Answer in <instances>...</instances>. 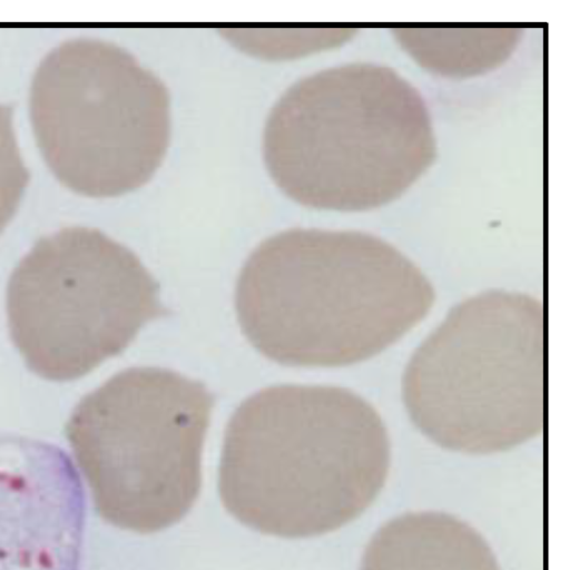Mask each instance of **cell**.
Segmentation results:
<instances>
[{
  "mask_svg": "<svg viewBox=\"0 0 569 570\" xmlns=\"http://www.w3.org/2000/svg\"><path fill=\"white\" fill-rule=\"evenodd\" d=\"M361 570H499L481 534L442 512H410L381 527L364 551Z\"/></svg>",
  "mask_w": 569,
  "mask_h": 570,
  "instance_id": "obj_9",
  "label": "cell"
},
{
  "mask_svg": "<svg viewBox=\"0 0 569 570\" xmlns=\"http://www.w3.org/2000/svg\"><path fill=\"white\" fill-rule=\"evenodd\" d=\"M390 462L380 414L354 392L274 385L248 396L230 416L218 492L242 524L279 538H310L365 511Z\"/></svg>",
  "mask_w": 569,
  "mask_h": 570,
  "instance_id": "obj_2",
  "label": "cell"
},
{
  "mask_svg": "<svg viewBox=\"0 0 569 570\" xmlns=\"http://www.w3.org/2000/svg\"><path fill=\"white\" fill-rule=\"evenodd\" d=\"M6 309L28 368L55 382L86 375L169 314L158 283L129 248L79 226L40 238L21 258Z\"/></svg>",
  "mask_w": 569,
  "mask_h": 570,
  "instance_id": "obj_7",
  "label": "cell"
},
{
  "mask_svg": "<svg viewBox=\"0 0 569 570\" xmlns=\"http://www.w3.org/2000/svg\"><path fill=\"white\" fill-rule=\"evenodd\" d=\"M406 411L435 444L512 449L546 423V315L540 299L488 291L462 301L422 342L402 382Z\"/></svg>",
  "mask_w": 569,
  "mask_h": 570,
  "instance_id": "obj_4",
  "label": "cell"
},
{
  "mask_svg": "<svg viewBox=\"0 0 569 570\" xmlns=\"http://www.w3.org/2000/svg\"><path fill=\"white\" fill-rule=\"evenodd\" d=\"M263 149L286 196L340 212L399 198L436 150L419 91L392 68L367 62L332 67L293 85L268 116Z\"/></svg>",
  "mask_w": 569,
  "mask_h": 570,
  "instance_id": "obj_3",
  "label": "cell"
},
{
  "mask_svg": "<svg viewBox=\"0 0 569 570\" xmlns=\"http://www.w3.org/2000/svg\"><path fill=\"white\" fill-rule=\"evenodd\" d=\"M434 289L387 242L361 232L293 228L262 242L241 268V330L286 366L337 367L398 342L430 312Z\"/></svg>",
  "mask_w": 569,
  "mask_h": 570,
  "instance_id": "obj_1",
  "label": "cell"
},
{
  "mask_svg": "<svg viewBox=\"0 0 569 570\" xmlns=\"http://www.w3.org/2000/svg\"><path fill=\"white\" fill-rule=\"evenodd\" d=\"M86 491L70 455L0 430V570H81Z\"/></svg>",
  "mask_w": 569,
  "mask_h": 570,
  "instance_id": "obj_8",
  "label": "cell"
},
{
  "mask_svg": "<svg viewBox=\"0 0 569 570\" xmlns=\"http://www.w3.org/2000/svg\"><path fill=\"white\" fill-rule=\"evenodd\" d=\"M214 404L202 382L138 366L118 372L75 406L66 435L78 461L104 481L118 524L149 534L190 511Z\"/></svg>",
  "mask_w": 569,
  "mask_h": 570,
  "instance_id": "obj_6",
  "label": "cell"
},
{
  "mask_svg": "<svg viewBox=\"0 0 569 570\" xmlns=\"http://www.w3.org/2000/svg\"><path fill=\"white\" fill-rule=\"evenodd\" d=\"M30 118L48 167L69 189L112 197L145 185L170 139L164 83L125 49L68 40L38 66Z\"/></svg>",
  "mask_w": 569,
  "mask_h": 570,
  "instance_id": "obj_5",
  "label": "cell"
},
{
  "mask_svg": "<svg viewBox=\"0 0 569 570\" xmlns=\"http://www.w3.org/2000/svg\"><path fill=\"white\" fill-rule=\"evenodd\" d=\"M12 108L0 105V234L13 217L29 181L13 130Z\"/></svg>",
  "mask_w": 569,
  "mask_h": 570,
  "instance_id": "obj_10",
  "label": "cell"
}]
</instances>
